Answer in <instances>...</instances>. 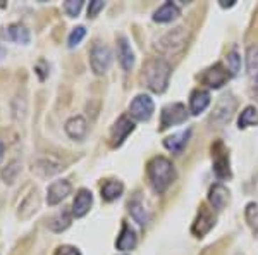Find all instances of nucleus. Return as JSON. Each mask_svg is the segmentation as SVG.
<instances>
[{
    "mask_svg": "<svg viewBox=\"0 0 258 255\" xmlns=\"http://www.w3.org/2000/svg\"><path fill=\"white\" fill-rule=\"evenodd\" d=\"M215 226V216L214 212L210 211L209 207L202 206L200 207V212L195 219L193 226H191V233H193L197 238H203L207 233H210V229Z\"/></svg>",
    "mask_w": 258,
    "mask_h": 255,
    "instance_id": "8",
    "label": "nucleus"
},
{
    "mask_svg": "<svg viewBox=\"0 0 258 255\" xmlns=\"http://www.w3.org/2000/svg\"><path fill=\"white\" fill-rule=\"evenodd\" d=\"M19 173H21V164L18 161H12L11 164L2 171V179L7 183V185H12Z\"/></svg>",
    "mask_w": 258,
    "mask_h": 255,
    "instance_id": "28",
    "label": "nucleus"
},
{
    "mask_svg": "<svg viewBox=\"0 0 258 255\" xmlns=\"http://www.w3.org/2000/svg\"><path fill=\"white\" fill-rule=\"evenodd\" d=\"M186 41H188V30L177 26L159 40V48L165 54H177L186 47Z\"/></svg>",
    "mask_w": 258,
    "mask_h": 255,
    "instance_id": "3",
    "label": "nucleus"
},
{
    "mask_svg": "<svg viewBox=\"0 0 258 255\" xmlns=\"http://www.w3.org/2000/svg\"><path fill=\"white\" fill-rule=\"evenodd\" d=\"M103 7H105V2H102V0H93V2H90L88 18H97V14L103 9Z\"/></svg>",
    "mask_w": 258,
    "mask_h": 255,
    "instance_id": "33",
    "label": "nucleus"
},
{
    "mask_svg": "<svg viewBox=\"0 0 258 255\" xmlns=\"http://www.w3.org/2000/svg\"><path fill=\"white\" fill-rule=\"evenodd\" d=\"M227 66L231 74H238L241 68V57L238 56V52H231L227 56Z\"/></svg>",
    "mask_w": 258,
    "mask_h": 255,
    "instance_id": "32",
    "label": "nucleus"
},
{
    "mask_svg": "<svg viewBox=\"0 0 258 255\" xmlns=\"http://www.w3.org/2000/svg\"><path fill=\"white\" fill-rule=\"evenodd\" d=\"M69 226H71V216H69L68 211H62V212H59V214H55L48 223V228L55 233L64 231V229H68Z\"/></svg>",
    "mask_w": 258,
    "mask_h": 255,
    "instance_id": "25",
    "label": "nucleus"
},
{
    "mask_svg": "<svg viewBox=\"0 0 258 255\" xmlns=\"http://www.w3.org/2000/svg\"><path fill=\"white\" fill-rule=\"evenodd\" d=\"M176 18H179V7L172 2L164 4L153 14V21L155 23H170V21H174Z\"/></svg>",
    "mask_w": 258,
    "mask_h": 255,
    "instance_id": "21",
    "label": "nucleus"
},
{
    "mask_svg": "<svg viewBox=\"0 0 258 255\" xmlns=\"http://www.w3.org/2000/svg\"><path fill=\"white\" fill-rule=\"evenodd\" d=\"M209 202L215 211H222L229 202V190L224 185H220V183L214 185L209 191Z\"/></svg>",
    "mask_w": 258,
    "mask_h": 255,
    "instance_id": "17",
    "label": "nucleus"
},
{
    "mask_svg": "<svg viewBox=\"0 0 258 255\" xmlns=\"http://www.w3.org/2000/svg\"><path fill=\"white\" fill-rule=\"evenodd\" d=\"M6 56H7L6 48H4V47H2V45H0V61H2V59H4V57H6Z\"/></svg>",
    "mask_w": 258,
    "mask_h": 255,
    "instance_id": "37",
    "label": "nucleus"
},
{
    "mask_svg": "<svg viewBox=\"0 0 258 255\" xmlns=\"http://www.w3.org/2000/svg\"><path fill=\"white\" fill-rule=\"evenodd\" d=\"M64 129L68 133V136L73 138V140H83L86 136V133H88V123H86V119L83 116H74L66 123Z\"/></svg>",
    "mask_w": 258,
    "mask_h": 255,
    "instance_id": "14",
    "label": "nucleus"
},
{
    "mask_svg": "<svg viewBox=\"0 0 258 255\" xmlns=\"http://www.w3.org/2000/svg\"><path fill=\"white\" fill-rule=\"evenodd\" d=\"M210 106V93L207 90H195L189 97V111L193 116H198Z\"/></svg>",
    "mask_w": 258,
    "mask_h": 255,
    "instance_id": "15",
    "label": "nucleus"
},
{
    "mask_svg": "<svg viewBox=\"0 0 258 255\" xmlns=\"http://www.w3.org/2000/svg\"><path fill=\"white\" fill-rule=\"evenodd\" d=\"M188 119V111L182 104H169L162 109L160 114V129H167L176 124H182Z\"/></svg>",
    "mask_w": 258,
    "mask_h": 255,
    "instance_id": "5",
    "label": "nucleus"
},
{
    "mask_svg": "<svg viewBox=\"0 0 258 255\" xmlns=\"http://www.w3.org/2000/svg\"><path fill=\"white\" fill-rule=\"evenodd\" d=\"M238 255H243V253H238Z\"/></svg>",
    "mask_w": 258,
    "mask_h": 255,
    "instance_id": "39",
    "label": "nucleus"
},
{
    "mask_svg": "<svg viewBox=\"0 0 258 255\" xmlns=\"http://www.w3.org/2000/svg\"><path fill=\"white\" fill-rule=\"evenodd\" d=\"M246 69L248 73L258 71V45H251L246 50Z\"/></svg>",
    "mask_w": 258,
    "mask_h": 255,
    "instance_id": "29",
    "label": "nucleus"
},
{
    "mask_svg": "<svg viewBox=\"0 0 258 255\" xmlns=\"http://www.w3.org/2000/svg\"><path fill=\"white\" fill-rule=\"evenodd\" d=\"M147 173L150 183H152V188L157 193H164L176 179V169H174L172 162L165 157H153L148 162Z\"/></svg>",
    "mask_w": 258,
    "mask_h": 255,
    "instance_id": "1",
    "label": "nucleus"
},
{
    "mask_svg": "<svg viewBox=\"0 0 258 255\" xmlns=\"http://www.w3.org/2000/svg\"><path fill=\"white\" fill-rule=\"evenodd\" d=\"M212 159H214V173L219 179L231 178V167H229V154L222 141L212 145Z\"/></svg>",
    "mask_w": 258,
    "mask_h": 255,
    "instance_id": "6",
    "label": "nucleus"
},
{
    "mask_svg": "<svg viewBox=\"0 0 258 255\" xmlns=\"http://www.w3.org/2000/svg\"><path fill=\"white\" fill-rule=\"evenodd\" d=\"M4 154H6V147H4V143H2V141H0V161H2Z\"/></svg>",
    "mask_w": 258,
    "mask_h": 255,
    "instance_id": "38",
    "label": "nucleus"
},
{
    "mask_svg": "<svg viewBox=\"0 0 258 255\" xmlns=\"http://www.w3.org/2000/svg\"><path fill=\"white\" fill-rule=\"evenodd\" d=\"M189 135H191V129H186V131H181V133H176L172 136H167L164 140V147L170 150L172 154H181L182 148L186 147L189 140Z\"/></svg>",
    "mask_w": 258,
    "mask_h": 255,
    "instance_id": "18",
    "label": "nucleus"
},
{
    "mask_svg": "<svg viewBox=\"0 0 258 255\" xmlns=\"http://www.w3.org/2000/svg\"><path fill=\"white\" fill-rule=\"evenodd\" d=\"M124 191V185L120 181H115V179H109L102 185V198L107 200V202H114L117 200Z\"/></svg>",
    "mask_w": 258,
    "mask_h": 255,
    "instance_id": "22",
    "label": "nucleus"
},
{
    "mask_svg": "<svg viewBox=\"0 0 258 255\" xmlns=\"http://www.w3.org/2000/svg\"><path fill=\"white\" fill-rule=\"evenodd\" d=\"M227 79H229V73H227V69L224 68L222 64L212 66V68L207 69L205 73H203V76H202V81L205 83L207 86L214 88V90H217V88H220V86L226 85Z\"/></svg>",
    "mask_w": 258,
    "mask_h": 255,
    "instance_id": "10",
    "label": "nucleus"
},
{
    "mask_svg": "<svg viewBox=\"0 0 258 255\" xmlns=\"http://www.w3.org/2000/svg\"><path fill=\"white\" fill-rule=\"evenodd\" d=\"M62 169H64V166L60 162L53 161V159H41V161H38V171H41V174H45V176H53V174L60 173Z\"/></svg>",
    "mask_w": 258,
    "mask_h": 255,
    "instance_id": "27",
    "label": "nucleus"
},
{
    "mask_svg": "<svg viewBox=\"0 0 258 255\" xmlns=\"http://www.w3.org/2000/svg\"><path fill=\"white\" fill-rule=\"evenodd\" d=\"M53 255H81V252L76 248V246L62 245V246H59V248L55 250V253H53Z\"/></svg>",
    "mask_w": 258,
    "mask_h": 255,
    "instance_id": "35",
    "label": "nucleus"
},
{
    "mask_svg": "<svg viewBox=\"0 0 258 255\" xmlns=\"http://www.w3.org/2000/svg\"><path fill=\"white\" fill-rule=\"evenodd\" d=\"M38 207H40V196H38V191L33 190L31 193L28 195L26 198L23 200V202H21L18 216L21 217V219H28V217H31L36 211H38Z\"/></svg>",
    "mask_w": 258,
    "mask_h": 255,
    "instance_id": "19",
    "label": "nucleus"
},
{
    "mask_svg": "<svg viewBox=\"0 0 258 255\" xmlns=\"http://www.w3.org/2000/svg\"><path fill=\"white\" fill-rule=\"evenodd\" d=\"M90 64H91V71H93L95 74L107 73V69H109L112 64L110 48L107 47L105 43H102V41H95L93 47H91V54H90Z\"/></svg>",
    "mask_w": 258,
    "mask_h": 255,
    "instance_id": "4",
    "label": "nucleus"
},
{
    "mask_svg": "<svg viewBox=\"0 0 258 255\" xmlns=\"http://www.w3.org/2000/svg\"><path fill=\"white\" fill-rule=\"evenodd\" d=\"M115 246L122 252L133 250L136 246V233L129 224H122V231H120L117 241H115Z\"/></svg>",
    "mask_w": 258,
    "mask_h": 255,
    "instance_id": "20",
    "label": "nucleus"
},
{
    "mask_svg": "<svg viewBox=\"0 0 258 255\" xmlns=\"http://www.w3.org/2000/svg\"><path fill=\"white\" fill-rule=\"evenodd\" d=\"M71 190H73V186H71V183L68 179L53 181L47 190V203L48 206H57V203H60L66 196L71 195Z\"/></svg>",
    "mask_w": 258,
    "mask_h": 255,
    "instance_id": "12",
    "label": "nucleus"
},
{
    "mask_svg": "<svg viewBox=\"0 0 258 255\" xmlns=\"http://www.w3.org/2000/svg\"><path fill=\"white\" fill-rule=\"evenodd\" d=\"M117 54H119V62L122 66L124 71H131L135 66V52H133L131 45L127 43V40L124 36H119L117 40Z\"/></svg>",
    "mask_w": 258,
    "mask_h": 255,
    "instance_id": "16",
    "label": "nucleus"
},
{
    "mask_svg": "<svg viewBox=\"0 0 258 255\" xmlns=\"http://www.w3.org/2000/svg\"><path fill=\"white\" fill-rule=\"evenodd\" d=\"M129 212H131L133 219H135L138 224L145 226L148 223V214H147V211H145L143 202H141V198L138 195H136L133 200H129Z\"/></svg>",
    "mask_w": 258,
    "mask_h": 255,
    "instance_id": "24",
    "label": "nucleus"
},
{
    "mask_svg": "<svg viewBox=\"0 0 258 255\" xmlns=\"http://www.w3.org/2000/svg\"><path fill=\"white\" fill-rule=\"evenodd\" d=\"M170 78V66L165 59L155 57V59L148 61V64L145 66V79H147L148 88L155 93H162L165 91L169 85Z\"/></svg>",
    "mask_w": 258,
    "mask_h": 255,
    "instance_id": "2",
    "label": "nucleus"
},
{
    "mask_svg": "<svg viewBox=\"0 0 258 255\" xmlns=\"http://www.w3.org/2000/svg\"><path fill=\"white\" fill-rule=\"evenodd\" d=\"M6 36L14 43H21V45H26L30 43V31L23 26V24H11L9 28L6 30Z\"/></svg>",
    "mask_w": 258,
    "mask_h": 255,
    "instance_id": "23",
    "label": "nucleus"
},
{
    "mask_svg": "<svg viewBox=\"0 0 258 255\" xmlns=\"http://www.w3.org/2000/svg\"><path fill=\"white\" fill-rule=\"evenodd\" d=\"M91 203H93V195H91V191L86 190V188H81L73 202V216L74 217L86 216L91 209Z\"/></svg>",
    "mask_w": 258,
    "mask_h": 255,
    "instance_id": "13",
    "label": "nucleus"
},
{
    "mask_svg": "<svg viewBox=\"0 0 258 255\" xmlns=\"http://www.w3.org/2000/svg\"><path fill=\"white\" fill-rule=\"evenodd\" d=\"M135 131V123L127 118V116H120L115 121V124L112 126L110 131V140H112V147H120L124 143V140Z\"/></svg>",
    "mask_w": 258,
    "mask_h": 255,
    "instance_id": "9",
    "label": "nucleus"
},
{
    "mask_svg": "<svg viewBox=\"0 0 258 255\" xmlns=\"http://www.w3.org/2000/svg\"><path fill=\"white\" fill-rule=\"evenodd\" d=\"M234 6V0H231V2H226V0H220V7H232Z\"/></svg>",
    "mask_w": 258,
    "mask_h": 255,
    "instance_id": "36",
    "label": "nucleus"
},
{
    "mask_svg": "<svg viewBox=\"0 0 258 255\" xmlns=\"http://www.w3.org/2000/svg\"><path fill=\"white\" fill-rule=\"evenodd\" d=\"M256 123H258V109L255 106H248L239 114V119H238L239 128L244 129L248 126H253V124H256Z\"/></svg>",
    "mask_w": 258,
    "mask_h": 255,
    "instance_id": "26",
    "label": "nucleus"
},
{
    "mask_svg": "<svg viewBox=\"0 0 258 255\" xmlns=\"http://www.w3.org/2000/svg\"><path fill=\"white\" fill-rule=\"evenodd\" d=\"M236 109V100L231 97V95H224L222 98L217 102V106L214 109V121L215 123H220V124H226L229 123V119L232 118V112Z\"/></svg>",
    "mask_w": 258,
    "mask_h": 255,
    "instance_id": "11",
    "label": "nucleus"
},
{
    "mask_svg": "<svg viewBox=\"0 0 258 255\" xmlns=\"http://www.w3.org/2000/svg\"><path fill=\"white\" fill-rule=\"evenodd\" d=\"M153 111H155V104L148 95H138L129 104V114L136 121H148L153 116Z\"/></svg>",
    "mask_w": 258,
    "mask_h": 255,
    "instance_id": "7",
    "label": "nucleus"
},
{
    "mask_svg": "<svg viewBox=\"0 0 258 255\" xmlns=\"http://www.w3.org/2000/svg\"><path fill=\"white\" fill-rule=\"evenodd\" d=\"M81 7H83V0H68V2H64V11L71 18H76L80 14Z\"/></svg>",
    "mask_w": 258,
    "mask_h": 255,
    "instance_id": "31",
    "label": "nucleus"
},
{
    "mask_svg": "<svg viewBox=\"0 0 258 255\" xmlns=\"http://www.w3.org/2000/svg\"><path fill=\"white\" fill-rule=\"evenodd\" d=\"M258 217V206L255 202L248 203L246 206V219L249 224H255V219Z\"/></svg>",
    "mask_w": 258,
    "mask_h": 255,
    "instance_id": "34",
    "label": "nucleus"
},
{
    "mask_svg": "<svg viewBox=\"0 0 258 255\" xmlns=\"http://www.w3.org/2000/svg\"><path fill=\"white\" fill-rule=\"evenodd\" d=\"M86 36V28L85 26H76L73 31H71L69 38H68V45L71 48H74L76 45L81 43V40Z\"/></svg>",
    "mask_w": 258,
    "mask_h": 255,
    "instance_id": "30",
    "label": "nucleus"
}]
</instances>
